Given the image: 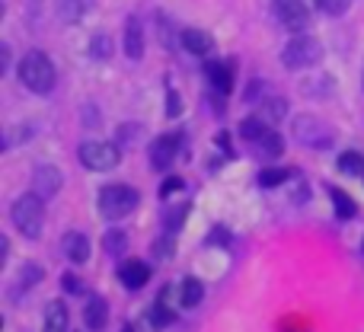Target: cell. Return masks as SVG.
I'll return each mask as SVG.
<instances>
[{"mask_svg": "<svg viewBox=\"0 0 364 332\" xmlns=\"http://www.w3.org/2000/svg\"><path fill=\"white\" fill-rule=\"evenodd\" d=\"M16 74H19V83L38 96H48L51 90H55V80H58L55 64H51V58L45 55V51H26L19 68H16Z\"/></svg>", "mask_w": 364, "mask_h": 332, "instance_id": "1", "label": "cell"}, {"mask_svg": "<svg viewBox=\"0 0 364 332\" xmlns=\"http://www.w3.org/2000/svg\"><path fill=\"white\" fill-rule=\"evenodd\" d=\"M10 220L26 240H38L45 230V198H38L29 188L10 205Z\"/></svg>", "mask_w": 364, "mask_h": 332, "instance_id": "2", "label": "cell"}, {"mask_svg": "<svg viewBox=\"0 0 364 332\" xmlns=\"http://www.w3.org/2000/svg\"><path fill=\"white\" fill-rule=\"evenodd\" d=\"M141 205V192L125 182H112V186L100 188L96 195V208H100L102 220H122Z\"/></svg>", "mask_w": 364, "mask_h": 332, "instance_id": "3", "label": "cell"}, {"mask_svg": "<svg viewBox=\"0 0 364 332\" xmlns=\"http://www.w3.org/2000/svg\"><path fill=\"white\" fill-rule=\"evenodd\" d=\"M323 61V42L310 32H294L291 42L282 48V64L288 70H307Z\"/></svg>", "mask_w": 364, "mask_h": 332, "instance_id": "4", "label": "cell"}, {"mask_svg": "<svg viewBox=\"0 0 364 332\" xmlns=\"http://www.w3.org/2000/svg\"><path fill=\"white\" fill-rule=\"evenodd\" d=\"M291 134H294L297 144L310 147V151H329L336 144V132L316 115H297L294 125H291Z\"/></svg>", "mask_w": 364, "mask_h": 332, "instance_id": "5", "label": "cell"}, {"mask_svg": "<svg viewBox=\"0 0 364 332\" xmlns=\"http://www.w3.org/2000/svg\"><path fill=\"white\" fill-rule=\"evenodd\" d=\"M77 157H80V164L90 173H109V169H115L122 164L119 144H109V141H83Z\"/></svg>", "mask_w": 364, "mask_h": 332, "instance_id": "6", "label": "cell"}, {"mask_svg": "<svg viewBox=\"0 0 364 332\" xmlns=\"http://www.w3.org/2000/svg\"><path fill=\"white\" fill-rule=\"evenodd\" d=\"M272 13L288 32H307L310 29V10L304 0H272Z\"/></svg>", "mask_w": 364, "mask_h": 332, "instance_id": "7", "label": "cell"}, {"mask_svg": "<svg viewBox=\"0 0 364 332\" xmlns=\"http://www.w3.org/2000/svg\"><path fill=\"white\" fill-rule=\"evenodd\" d=\"M61 188H64V176L55 164H38L36 166V173H32V192H36L38 198L51 201V198L61 195Z\"/></svg>", "mask_w": 364, "mask_h": 332, "instance_id": "8", "label": "cell"}, {"mask_svg": "<svg viewBox=\"0 0 364 332\" xmlns=\"http://www.w3.org/2000/svg\"><path fill=\"white\" fill-rule=\"evenodd\" d=\"M179 144H182L179 134H160V138H154L151 166L154 169H170L173 164H176V157H179Z\"/></svg>", "mask_w": 364, "mask_h": 332, "instance_id": "9", "label": "cell"}, {"mask_svg": "<svg viewBox=\"0 0 364 332\" xmlns=\"http://www.w3.org/2000/svg\"><path fill=\"white\" fill-rule=\"evenodd\" d=\"M205 74H208V80H211V87H214L218 96L233 93V80H237V68H233V61H208Z\"/></svg>", "mask_w": 364, "mask_h": 332, "instance_id": "10", "label": "cell"}, {"mask_svg": "<svg viewBox=\"0 0 364 332\" xmlns=\"http://www.w3.org/2000/svg\"><path fill=\"white\" fill-rule=\"evenodd\" d=\"M122 48L132 61H141L144 58V26H141L138 16L125 19V32H122Z\"/></svg>", "mask_w": 364, "mask_h": 332, "instance_id": "11", "label": "cell"}, {"mask_svg": "<svg viewBox=\"0 0 364 332\" xmlns=\"http://www.w3.org/2000/svg\"><path fill=\"white\" fill-rule=\"evenodd\" d=\"M119 282H122V288H128V291L144 288V284L151 282V265L141 262V259H128V262L119 265Z\"/></svg>", "mask_w": 364, "mask_h": 332, "instance_id": "12", "label": "cell"}, {"mask_svg": "<svg viewBox=\"0 0 364 332\" xmlns=\"http://www.w3.org/2000/svg\"><path fill=\"white\" fill-rule=\"evenodd\" d=\"M61 250L74 265H83L90 259V237L80 233V230H68L61 237Z\"/></svg>", "mask_w": 364, "mask_h": 332, "instance_id": "13", "label": "cell"}, {"mask_svg": "<svg viewBox=\"0 0 364 332\" xmlns=\"http://www.w3.org/2000/svg\"><path fill=\"white\" fill-rule=\"evenodd\" d=\"M179 42H182V48L198 55V58H205L214 51V38H211V32H205V29H182Z\"/></svg>", "mask_w": 364, "mask_h": 332, "instance_id": "14", "label": "cell"}, {"mask_svg": "<svg viewBox=\"0 0 364 332\" xmlns=\"http://www.w3.org/2000/svg\"><path fill=\"white\" fill-rule=\"evenodd\" d=\"M173 320H176V314H173V307H170V288H164L160 291V301L147 310V326L151 329H166Z\"/></svg>", "mask_w": 364, "mask_h": 332, "instance_id": "15", "label": "cell"}, {"mask_svg": "<svg viewBox=\"0 0 364 332\" xmlns=\"http://www.w3.org/2000/svg\"><path fill=\"white\" fill-rule=\"evenodd\" d=\"M83 323H87V329H90V332L106 329V323H109V304L102 301L100 294H90L87 310H83Z\"/></svg>", "mask_w": 364, "mask_h": 332, "instance_id": "16", "label": "cell"}, {"mask_svg": "<svg viewBox=\"0 0 364 332\" xmlns=\"http://www.w3.org/2000/svg\"><path fill=\"white\" fill-rule=\"evenodd\" d=\"M336 90V80L329 74H307V80H301V93L310 100H326Z\"/></svg>", "mask_w": 364, "mask_h": 332, "instance_id": "17", "label": "cell"}, {"mask_svg": "<svg viewBox=\"0 0 364 332\" xmlns=\"http://www.w3.org/2000/svg\"><path fill=\"white\" fill-rule=\"evenodd\" d=\"M68 307H64V301H51L48 307H45V323H42V332H68Z\"/></svg>", "mask_w": 364, "mask_h": 332, "instance_id": "18", "label": "cell"}, {"mask_svg": "<svg viewBox=\"0 0 364 332\" xmlns=\"http://www.w3.org/2000/svg\"><path fill=\"white\" fill-rule=\"evenodd\" d=\"M252 147H256V154H259L262 160H275V157H282V154H284V138H282L278 132H272V128H269V132H265Z\"/></svg>", "mask_w": 364, "mask_h": 332, "instance_id": "19", "label": "cell"}, {"mask_svg": "<svg viewBox=\"0 0 364 332\" xmlns=\"http://www.w3.org/2000/svg\"><path fill=\"white\" fill-rule=\"evenodd\" d=\"M326 192H329V201H333V208H336V218H339V220H352L355 214H358V205H355V201L348 198V195L342 192V188L329 186Z\"/></svg>", "mask_w": 364, "mask_h": 332, "instance_id": "20", "label": "cell"}, {"mask_svg": "<svg viewBox=\"0 0 364 332\" xmlns=\"http://www.w3.org/2000/svg\"><path fill=\"white\" fill-rule=\"evenodd\" d=\"M201 297H205V284H201L198 278H182V288H179L182 307H198Z\"/></svg>", "mask_w": 364, "mask_h": 332, "instance_id": "21", "label": "cell"}, {"mask_svg": "<svg viewBox=\"0 0 364 332\" xmlns=\"http://www.w3.org/2000/svg\"><path fill=\"white\" fill-rule=\"evenodd\" d=\"M259 115H262L269 125H275V122H282L284 115H288V100H282V96H269V100H262Z\"/></svg>", "mask_w": 364, "mask_h": 332, "instance_id": "22", "label": "cell"}, {"mask_svg": "<svg viewBox=\"0 0 364 332\" xmlns=\"http://www.w3.org/2000/svg\"><path fill=\"white\" fill-rule=\"evenodd\" d=\"M269 128H272V125L262 119V115H250V119H243V125H240V134H243L246 141H252V144H256V141L262 138Z\"/></svg>", "mask_w": 364, "mask_h": 332, "instance_id": "23", "label": "cell"}, {"mask_svg": "<svg viewBox=\"0 0 364 332\" xmlns=\"http://www.w3.org/2000/svg\"><path fill=\"white\" fill-rule=\"evenodd\" d=\"M294 176V169H278V166H269L259 173V186L262 188H275V186H284V182Z\"/></svg>", "mask_w": 364, "mask_h": 332, "instance_id": "24", "label": "cell"}, {"mask_svg": "<svg viewBox=\"0 0 364 332\" xmlns=\"http://www.w3.org/2000/svg\"><path fill=\"white\" fill-rule=\"evenodd\" d=\"M102 246H106L109 256H122V252H125V246H128V233L119 230V227H115V230H106V233H102Z\"/></svg>", "mask_w": 364, "mask_h": 332, "instance_id": "25", "label": "cell"}, {"mask_svg": "<svg viewBox=\"0 0 364 332\" xmlns=\"http://www.w3.org/2000/svg\"><path fill=\"white\" fill-rule=\"evenodd\" d=\"M109 55H112V38H109L106 32H96V36L90 38V58H96V61H106Z\"/></svg>", "mask_w": 364, "mask_h": 332, "instance_id": "26", "label": "cell"}, {"mask_svg": "<svg viewBox=\"0 0 364 332\" xmlns=\"http://www.w3.org/2000/svg\"><path fill=\"white\" fill-rule=\"evenodd\" d=\"M339 169L346 176H364V157H361L358 151H346L339 157Z\"/></svg>", "mask_w": 364, "mask_h": 332, "instance_id": "27", "label": "cell"}, {"mask_svg": "<svg viewBox=\"0 0 364 332\" xmlns=\"http://www.w3.org/2000/svg\"><path fill=\"white\" fill-rule=\"evenodd\" d=\"M87 6L90 0H61V19L64 23H77V19H83Z\"/></svg>", "mask_w": 364, "mask_h": 332, "instance_id": "28", "label": "cell"}, {"mask_svg": "<svg viewBox=\"0 0 364 332\" xmlns=\"http://www.w3.org/2000/svg\"><path fill=\"white\" fill-rule=\"evenodd\" d=\"M186 218H188V201H186V205H179V208H170V211L164 214V220H166V230H170V233L182 230V224H186Z\"/></svg>", "mask_w": 364, "mask_h": 332, "instance_id": "29", "label": "cell"}, {"mask_svg": "<svg viewBox=\"0 0 364 332\" xmlns=\"http://www.w3.org/2000/svg\"><path fill=\"white\" fill-rule=\"evenodd\" d=\"M42 265H36V262H29V265H23L19 269V288H32V284H38L42 282Z\"/></svg>", "mask_w": 364, "mask_h": 332, "instance_id": "30", "label": "cell"}, {"mask_svg": "<svg viewBox=\"0 0 364 332\" xmlns=\"http://www.w3.org/2000/svg\"><path fill=\"white\" fill-rule=\"evenodd\" d=\"M316 6H320L326 16H346L348 6H352V0H314Z\"/></svg>", "mask_w": 364, "mask_h": 332, "instance_id": "31", "label": "cell"}, {"mask_svg": "<svg viewBox=\"0 0 364 332\" xmlns=\"http://www.w3.org/2000/svg\"><path fill=\"white\" fill-rule=\"evenodd\" d=\"M182 115V96L176 93V90H166V119H179Z\"/></svg>", "mask_w": 364, "mask_h": 332, "instance_id": "32", "label": "cell"}, {"mask_svg": "<svg viewBox=\"0 0 364 332\" xmlns=\"http://www.w3.org/2000/svg\"><path fill=\"white\" fill-rule=\"evenodd\" d=\"M182 188H186V182H182L179 176H170V179L160 186V198H173V195H179Z\"/></svg>", "mask_w": 364, "mask_h": 332, "instance_id": "33", "label": "cell"}, {"mask_svg": "<svg viewBox=\"0 0 364 332\" xmlns=\"http://www.w3.org/2000/svg\"><path fill=\"white\" fill-rule=\"evenodd\" d=\"M151 252H154L157 259H170V256H173V237H170V230H166L164 240H157V243L151 246Z\"/></svg>", "mask_w": 364, "mask_h": 332, "instance_id": "34", "label": "cell"}, {"mask_svg": "<svg viewBox=\"0 0 364 332\" xmlns=\"http://www.w3.org/2000/svg\"><path fill=\"white\" fill-rule=\"evenodd\" d=\"M214 144L220 147V154H224V157H237V151H233L230 147V132H218V138H214Z\"/></svg>", "mask_w": 364, "mask_h": 332, "instance_id": "35", "label": "cell"}, {"mask_svg": "<svg viewBox=\"0 0 364 332\" xmlns=\"http://www.w3.org/2000/svg\"><path fill=\"white\" fill-rule=\"evenodd\" d=\"M61 288L68 291V294H80V291H83V282H80L77 275H70V272H68V275L61 278Z\"/></svg>", "mask_w": 364, "mask_h": 332, "instance_id": "36", "label": "cell"}, {"mask_svg": "<svg viewBox=\"0 0 364 332\" xmlns=\"http://www.w3.org/2000/svg\"><path fill=\"white\" fill-rule=\"evenodd\" d=\"M138 134H141V128H138V125H132V128L122 125V128H119V144H122V141H134Z\"/></svg>", "mask_w": 364, "mask_h": 332, "instance_id": "37", "label": "cell"}, {"mask_svg": "<svg viewBox=\"0 0 364 332\" xmlns=\"http://www.w3.org/2000/svg\"><path fill=\"white\" fill-rule=\"evenodd\" d=\"M259 96H262V83H259V80H252L250 87H246V102H256Z\"/></svg>", "mask_w": 364, "mask_h": 332, "instance_id": "38", "label": "cell"}, {"mask_svg": "<svg viewBox=\"0 0 364 332\" xmlns=\"http://www.w3.org/2000/svg\"><path fill=\"white\" fill-rule=\"evenodd\" d=\"M10 61H13V55H10V45H0V64H4V68H0V70H4V74H6V70H10Z\"/></svg>", "mask_w": 364, "mask_h": 332, "instance_id": "39", "label": "cell"}, {"mask_svg": "<svg viewBox=\"0 0 364 332\" xmlns=\"http://www.w3.org/2000/svg\"><path fill=\"white\" fill-rule=\"evenodd\" d=\"M122 332H138V329H134V326H125V329H122Z\"/></svg>", "mask_w": 364, "mask_h": 332, "instance_id": "40", "label": "cell"}, {"mask_svg": "<svg viewBox=\"0 0 364 332\" xmlns=\"http://www.w3.org/2000/svg\"><path fill=\"white\" fill-rule=\"evenodd\" d=\"M361 80H364V77H361Z\"/></svg>", "mask_w": 364, "mask_h": 332, "instance_id": "41", "label": "cell"}]
</instances>
